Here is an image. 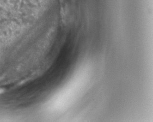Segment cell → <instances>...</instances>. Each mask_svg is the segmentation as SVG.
I'll list each match as a JSON object with an SVG mask.
<instances>
[{
  "label": "cell",
  "mask_w": 153,
  "mask_h": 122,
  "mask_svg": "<svg viewBox=\"0 0 153 122\" xmlns=\"http://www.w3.org/2000/svg\"><path fill=\"white\" fill-rule=\"evenodd\" d=\"M4 90L3 89H1V88H0V94H1V93H3L4 92Z\"/></svg>",
  "instance_id": "obj_1"
}]
</instances>
